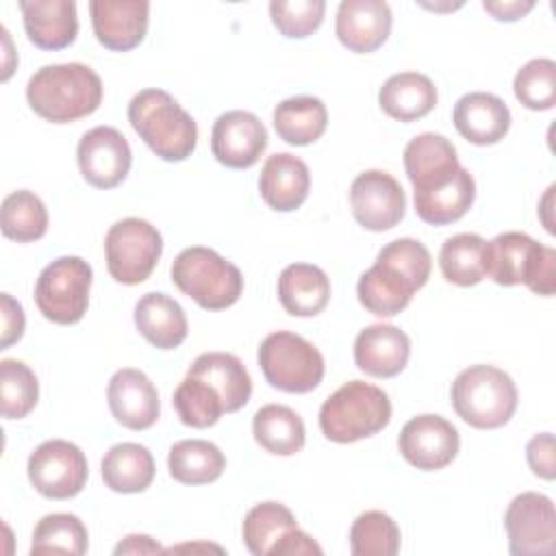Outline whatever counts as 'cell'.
<instances>
[{
  "label": "cell",
  "instance_id": "d590c367",
  "mask_svg": "<svg viewBox=\"0 0 556 556\" xmlns=\"http://www.w3.org/2000/svg\"><path fill=\"white\" fill-rule=\"evenodd\" d=\"M298 528L295 515L280 502H261L252 506L243 519V543L250 554H271L276 543Z\"/></svg>",
  "mask_w": 556,
  "mask_h": 556
},
{
  "label": "cell",
  "instance_id": "603a6c76",
  "mask_svg": "<svg viewBox=\"0 0 556 556\" xmlns=\"http://www.w3.org/2000/svg\"><path fill=\"white\" fill-rule=\"evenodd\" d=\"M24 30L41 50H63L78 35L74 0H20Z\"/></svg>",
  "mask_w": 556,
  "mask_h": 556
},
{
  "label": "cell",
  "instance_id": "f35d334b",
  "mask_svg": "<svg viewBox=\"0 0 556 556\" xmlns=\"http://www.w3.org/2000/svg\"><path fill=\"white\" fill-rule=\"evenodd\" d=\"M350 552L354 556H395L400 552V528L382 510L361 513L350 528Z\"/></svg>",
  "mask_w": 556,
  "mask_h": 556
},
{
  "label": "cell",
  "instance_id": "ab89813d",
  "mask_svg": "<svg viewBox=\"0 0 556 556\" xmlns=\"http://www.w3.org/2000/svg\"><path fill=\"white\" fill-rule=\"evenodd\" d=\"M39 400V382L33 369L15 358L0 361V410L4 419L26 417Z\"/></svg>",
  "mask_w": 556,
  "mask_h": 556
},
{
  "label": "cell",
  "instance_id": "9c48e42d",
  "mask_svg": "<svg viewBox=\"0 0 556 556\" xmlns=\"http://www.w3.org/2000/svg\"><path fill=\"white\" fill-rule=\"evenodd\" d=\"M93 271L80 256H59L48 263L35 285V304L39 313L54 324H78L89 306Z\"/></svg>",
  "mask_w": 556,
  "mask_h": 556
},
{
  "label": "cell",
  "instance_id": "ee69618b",
  "mask_svg": "<svg viewBox=\"0 0 556 556\" xmlns=\"http://www.w3.org/2000/svg\"><path fill=\"white\" fill-rule=\"evenodd\" d=\"M0 317H2V337H0V350H7L15 341L22 339L26 317L24 308L17 300H13L9 293H0Z\"/></svg>",
  "mask_w": 556,
  "mask_h": 556
},
{
  "label": "cell",
  "instance_id": "2e32d148",
  "mask_svg": "<svg viewBox=\"0 0 556 556\" xmlns=\"http://www.w3.org/2000/svg\"><path fill=\"white\" fill-rule=\"evenodd\" d=\"M267 148V130L250 111L222 113L211 130L213 156L230 169H248L258 163Z\"/></svg>",
  "mask_w": 556,
  "mask_h": 556
},
{
  "label": "cell",
  "instance_id": "83f0119b",
  "mask_svg": "<svg viewBox=\"0 0 556 556\" xmlns=\"http://www.w3.org/2000/svg\"><path fill=\"white\" fill-rule=\"evenodd\" d=\"M378 104L397 122H415L437 106V87L426 74L400 72L384 80L378 91Z\"/></svg>",
  "mask_w": 556,
  "mask_h": 556
},
{
  "label": "cell",
  "instance_id": "7bdbcfd3",
  "mask_svg": "<svg viewBox=\"0 0 556 556\" xmlns=\"http://www.w3.org/2000/svg\"><path fill=\"white\" fill-rule=\"evenodd\" d=\"M526 458L534 476L543 480H554L556 476V460H554V434L541 432L534 434L526 445Z\"/></svg>",
  "mask_w": 556,
  "mask_h": 556
},
{
  "label": "cell",
  "instance_id": "e575fe53",
  "mask_svg": "<svg viewBox=\"0 0 556 556\" xmlns=\"http://www.w3.org/2000/svg\"><path fill=\"white\" fill-rule=\"evenodd\" d=\"M0 228L7 239L17 243L37 241L48 230V211L39 195L28 189L9 193L0 208Z\"/></svg>",
  "mask_w": 556,
  "mask_h": 556
},
{
  "label": "cell",
  "instance_id": "c3c4849f",
  "mask_svg": "<svg viewBox=\"0 0 556 556\" xmlns=\"http://www.w3.org/2000/svg\"><path fill=\"white\" fill-rule=\"evenodd\" d=\"M554 185H549V189H547V193L543 195V200H541V208H539V213H541V219H543V224H545V230L547 232H552L554 235V222L545 215V211H549V204H552V198H554Z\"/></svg>",
  "mask_w": 556,
  "mask_h": 556
},
{
  "label": "cell",
  "instance_id": "7402d4cb",
  "mask_svg": "<svg viewBox=\"0 0 556 556\" xmlns=\"http://www.w3.org/2000/svg\"><path fill=\"white\" fill-rule=\"evenodd\" d=\"M308 189L311 172L300 156L291 152L267 156L258 176V191L269 208L280 213L295 211L308 198Z\"/></svg>",
  "mask_w": 556,
  "mask_h": 556
},
{
  "label": "cell",
  "instance_id": "7dc6e473",
  "mask_svg": "<svg viewBox=\"0 0 556 556\" xmlns=\"http://www.w3.org/2000/svg\"><path fill=\"white\" fill-rule=\"evenodd\" d=\"M117 556L119 554H156L163 552V547L148 534H128L124 541H119L113 549Z\"/></svg>",
  "mask_w": 556,
  "mask_h": 556
},
{
  "label": "cell",
  "instance_id": "52a82bcc",
  "mask_svg": "<svg viewBox=\"0 0 556 556\" xmlns=\"http://www.w3.org/2000/svg\"><path fill=\"white\" fill-rule=\"evenodd\" d=\"M172 282L206 311L228 308L243 293L239 267L204 245L185 248L174 258Z\"/></svg>",
  "mask_w": 556,
  "mask_h": 556
},
{
  "label": "cell",
  "instance_id": "74e56055",
  "mask_svg": "<svg viewBox=\"0 0 556 556\" xmlns=\"http://www.w3.org/2000/svg\"><path fill=\"white\" fill-rule=\"evenodd\" d=\"M172 404L178 413V419L191 428H208L217 424L226 413L219 393L195 376H185V380L174 391Z\"/></svg>",
  "mask_w": 556,
  "mask_h": 556
},
{
  "label": "cell",
  "instance_id": "3957f363",
  "mask_svg": "<svg viewBox=\"0 0 556 556\" xmlns=\"http://www.w3.org/2000/svg\"><path fill=\"white\" fill-rule=\"evenodd\" d=\"M128 122L146 146L163 161H185L195 150V119L163 89H143L132 96L128 104Z\"/></svg>",
  "mask_w": 556,
  "mask_h": 556
},
{
  "label": "cell",
  "instance_id": "277c9868",
  "mask_svg": "<svg viewBox=\"0 0 556 556\" xmlns=\"http://www.w3.org/2000/svg\"><path fill=\"white\" fill-rule=\"evenodd\" d=\"M486 276L502 285H526L536 295L556 291V250L534 241L526 232H502L486 241Z\"/></svg>",
  "mask_w": 556,
  "mask_h": 556
},
{
  "label": "cell",
  "instance_id": "ffe728a7",
  "mask_svg": "<svg viewBox=\"0 0 556 556\" xmlns=\"http://www.w3.org/2000/svg\"><path fill=\"white\" fill-rule=\"evenodd\" d=\"M404 169L415 193H424L447 185L460 169V163L447 137L421 132L404 148Z\"/></svg>",
  "mask_w": 556,
  "mask_h": 556
},
{
  "label": "cell",
  "instance_id": "8992f818",
  "mask_svg": "<svg viewBox=\"0 0 556 556\" xmlns=\"http://www.w3.org/2000/svg\"><path fill=\"white\" fill-rule=\"evenodd\" d=\"M452 406L463 421L493 430L510 421L517 410V387L495 365H471L452 382Z\"/></svg>",
  "mask_w": 556,
  "mask_h": 556
},
{
  "label": "cell",
  "instance_id": "60d3db41",
  "mask_svg": "<svg viewBox=\"0 0 556 556\" xmlns=\"http://www.w3.org/2000/svg\"><path fill=\"white\" fill-rule=\"evenodd\" d=\"M515 98L530 111H547L556 102V63L532 59L515 74Z\"/></svg>",
  "mask_w": 556,
  "mask_h": 556
},
{
  "label": "cell",
  "instance_id": "4dcf8cb0",
  "mask_svg": "<svg viewBox=\"0 0 556 556\" xmlns=\"http://www.w3.org/2000/svg\"><path fill=\"white\" fill-rule=\"evenodd\" d=\"M326 104L315 96H293L274 109V128L278 137L291 146H308L317 141L326 132Z\"/></svg>",
  "mask_w": 556,
  "mask_h": 556
},
{
  "label": "cell",
  "instance_id": "cb8c5ba5",
  "mask_svg": "<svg viewBox=\"0 0 556 556\" xmlns=\"http://www.w3.org/2000/svg\"><path fill=\"white\" fill-rule=\"evenodd\" d=\"M456 130L476 146H493L510 128V111L506 102L486 91H471L454 104Z\"/></svg>",
  "mask_w": 556,
  "mask_h": 556
},
{
  "label": "cell",
  "instance_id": "44dd1931",
  "mask_svg": "<svg viewBox=\"0 0 556 556\" xmlns=\"http://www.w3.org/2000/svg\"><path fill=\"white\" fill-rule=\"evenodd\" d=\"M410 356V339L391 324H371L356 334L354 363L374 378L397 376Z\"/></svg>",
  "mask_w": 556,
  "mask_h": 556
},
{
  "label": "cell",
  "instance_id": "4316f807",
  "mask_svg": "<svg viewBox=\"0 0 556 556\" xmlns=\"http://www.w3.org/2000/svg\"><path fill=\"white\" fill-rule=\"evenodd\" d=\"M187 376H195L208 382L222 397L226 413L243 408L252 395V378L245 365L228 352H204L200 354Z\"/></svg>",
  "mask_w": 556,
  "mask_h": 556
},
{
  "label": "cell",
  "instance_id": "5b68a950",
  "mask_svg": "<svg viewBox=\"0 0 556 556\" xmlns=\"http://www.w3.org/2000/svg\"><path fill=\"white\" fill-rule=\"evenodd\" d=\"M389 421V395L380 387L363 380L341 384L319 408V428L334 443H354L374 437Z\"/></svg>",
  "mask_w": 556,
  "mask_h": 556
},
{
  "label": "cell",
  "instance_id": "6da1fadb",
  "mask_svg": "<svg viewBox=\"0 0 556 556\" xmlns=\"http://www.w3.org/2000/svg\"><path fill=\"white\" fill-rule=\"evenodd\" d=\"M432 258L428 248L417 239H395L387 243L376 263L361 274L356 293L358 302L378 317L402 313L417 289L430 278Z\"/></svg>",
  "mask_w": 556,
  "mask_h": 556
},
{
  "label": "cell",
  "instance_id": "bcb514c9",
  "mask_svg": "<svg viewBox=\"0 0 556 556\" xmlns=\"http://www.w3.org/2000/svg\"><path fill=\"white\" fill-rule=\"evenodd\" d=\"M484 11H489L495 20L500 22H515L519 17H523L528 11L534 9V2L532 0H510V2H489L484 0L482 2Z\"/></svg>",
  "mask_w": 556,
  "mask_h": 556
},
{
  "label": "cell",
  "instance_id": "ac0fdd59",
  "mask_svg": "<svg viewBox=\"0 0 556 556\" xmlns=\"http://www.w3.org/2000/svg\"><path fill=\"white\" fill-rule=\"evenodd\" d=\"M111 415L130 430H146L156 424L161 404L152 380L135 367L117 369L106 387Z\"/></svg>",
  "mask_w": 556,
  "mask_h": 556
},
{
  "label": "cell",
  "instance_id": "8d00e7d4",
  "mask_svg": "<svg viewBox=\"0 0 556 556\" xmlns=\"http://www.w3.org/2000/svg\"><path fill=\"white\" fill-rule=\"evenodd\" d=\"M89 547L85 523L70 513H52L39 519L33 530L30 554H70L83 556Z\"/></svg>",
  "mask_w": 556,
  "mask_h": 556
},
{
  "label": "cell",
  "instance_id": "30bf717a",
  "mask_svg": "<svg viewBox=\"0 0 556 556\" xmlns=\"http://www.w3.org/2000/svg\"><path fill=\"white\" fill-rule=\"evenodd\" d=\"M163 252L161 232L146 219L115 222L104 237L106 269L122 285H139L150 278Z\"/></svg>",
  "mask_w": 556,
  "mask_h": 556
},
{
  "label": "cell",
  "instance_id": "8fae6325",
  "mask_svg": "<svg viewBox=\"0 0 556 556\" xmlns=\"http://www.w3.org/2000/svg\"><path fill=\"white\" fill-rule=\"evenodd\" d=\"M28 480L48 500H70L78 495L89 476L83 450L65 439H50L28 456Z\"/></svg>",
  "mask_w": 556,
  "mask_h": 556
},
{
  "label": "cell",
  "instance_id": "ba28073f",
  "mask_svg": "<svg viewBox=\"0 0 556 556\" xmlns=\"http://www.w3.org/2000/svg\"><path fill=\"white\" fill-rule=\"evenodd\" d=\"M256 358L265 380L285 393H308L317 389L326 371L321 352L289 330L267 334L258 345Z\"/></svg>",
  "mask_w": 556,
  "mask_h": 556
},
{
  "label": "cell",
  "instance_id": "e0dca14e",
  "mask_svg": "<svg viewBox=\"0 0 556 556\" xmlns=\"http://www.w3.org/2000/svg\"><path fill=\"white\" fill-rule=\"evenodd\" d=\"M91 26L96 39L113 52L137 48L148 30V0H91Z\"/></svg>",
  "mask_w": 556,
  "mask_h": 556
},
{
  "label": "cell",
  "instance_id": "f1b7e54d",
  "mask_svg": "<svg viewBox=\"0 0 556 556\" xmlns=\"http://www.w3.org/2000/svg\"><path fill=\"white\" fill-rule=\"evenodd\" d=\"M252 432L256 443L276 456H293L306 443L302 417L282 404H265L254 413Z\"/></svg>",
  "mask_w": 556,
  "mask_h": 556
},
{
  "label": "cell",
  "instance_id": "1f68e13d",
  "mask_svg": "<svg viewBox=\"0 0 556 556\" xmlns=\"http://www.w3.org/2000/svg\"><path fill=\"white\" fill-rule=\"evenodd\" d=\"M476 198V182L473 176L460 167L456 176L432 191L415 193V211L419 219L432 226H445L458 222L473 204Z\"/></svg>",
  "mask_w": 556,
  "mask_h": 556
},
{
  "label": "cell",
  "instance_id": "d4e9b609",
  "mask_svg": "<svg viewBox=\"0 0 556 556\" xmlns=\"http://www.w3.org/2000/svg\"><path fill=\"white\" fill-rule=\"evenodd\" d=\"M135 326L139 334L159 350L178 348L189 332L182 306L161 291L139 298L135 304Z\"/></svg>",
  "mask_w": 556,
  "mask_h": 556
},
{
  "label": "cell",
  "instance_id": "836d02e7",
  "mask_svg": "<svg viewBox=\"0 0 556 556\" xmlns=\"http://www.w3.org/2000/svg\"><path fill=\"white\" fill-rule=\"evenodd\" d=\"M486 241L476 232H458L441 245L439 267L447 282L458 287H473L486 278L484 263Z\"/></svg>",
  "mask_w": 556,
  "mask_h": 556
},
{
  "label": "cell",
  "instance_id": "b9f144b4",
  "mask_svg": "<svg viewBox=\"0 0 556 556\" xmlns=\"http://www.w3.org/2000/svg\"><path fill=\"white\" fill-rule=\"evenodd\" d=\"M326 13L324 0H271L269 15L280 35L302 39L321 26Z\"/></svg>",
  "mask_w": 556,
  "mask_h": 556
},
{
  "label": "cell",
  "instance_id": "f546056e",
  "mask_svg": "<svg viewBox=\"0 0 556 556\" xmlns=\"http://www.w3.org/2000/svg\"><path fill=\"white\" fill-rule=\"evenodd\" d=\"M154 458L146 445L117 443L102 458V480L115 493H141L154 480Z\"/></svg>",
  "mask_w": 556,
  "mask_h": 556
},
{
  "label": "cell",
  "instance_id": "d6986e66",
  "mask_svg": "<svg viewBox=\"0 0 556 556\" xmlns=\"http://www.w3.org/2000/svg\"><path fill=\"white\" fill-rule=\"evenodd\" d=\"M391 24V7L384 0H343L337 9L334 33L348 50L367 54L389 39Z\"/></svg>",
  "mask_w": 556,
  "mask_h": 556
},
{
  "label": "cell",
  "instance_id": "7c38bea8",
  "mask_svg": "<svg viewBox=\"0 0 556 556\" xmlns=\"http://www.w3.org/2000/svg\"><path fill=\"white\" fill-rule=\"evenodd\" d=\"M504 528L513 556H549L556 549L554 502L534 491H526L506 508Z\"/></svg>",
  "mask_w": 556,
  "mask_h": 556
},
{
  "label": "cell",
  "instance_id": "5bb4252c",
  "mask_svg": "<svg viewBox=\"0 0 556 556\" xmlns=\"http://www.w3.org/2000/svg\"><path fill=\"white\" fill-rule=\"evenodd\" d=\"M400 454L417 469L437 471L447 467L460 447L458 430L441 415H417L404 424L397 437Z\"/></svg>",
  "mask_w": 556,
  "mask_h": 556
},
{
  "label": "cell",
  "instance_id": "7a4b0ae2",
  "mask_svg": "<svg viewBox=\"0 0 556 556\" xmlns=\"http://www.w3.org/2000/svg\"><path fill=\"white\" fill-rule=\"evenodd\" d=\"M26 100L46 122H76L100 106L102 80L83 63L43 65L30 76L26 85Z\"/></svg>",
  "mask_w": 556,
  "mask_h": 556
},
{
  "label": "cell",
  "instance_id": "d6a6232c",
  "mask_svg": "<svg viewBox=\"0 0 556 556\" xmlns=\"http://www.w3.org/2000/svg\"><path fill=\"white\" fill-rule=\"evenodd\" d=\"M167 467L169 476L182 484H208L224 473L226 456L211 441L185 439L169 447Z\"/></svg>",
  "mask_w": 556,
  "mask_h": 556
},
{
  "label": "cell",
  "instance_id": "484cf974",
  "mask_svg": "<svg viewBox=\"0 0 556 556\" xmlns=\"http://www.w3.org/2000/svg\"><path fill=\"white\" fill-rule=\"evenodd\" d=\"M278 300L293 317H315L330 300V280L317 265L291 263L278 276Z\"/></svg>",
  "mask_w": 556,
  "mask_h": 556
},
{
  "label": "cell",
  "instance_id": "f6af8a7d",
  "mask_svg": "<svg viewBox=\"0 0 556 556\" xmlns=\"http://www.w3.org/2000/svg\"><path fill=\"white\" fill-rule=\"evenodd\" d=\"M274 556H300V554H321V547L300 528L289 530L271 549Z\"/></svg>",
  "mask_w": 556,
  "mask_h": 556
},
{
  "label": "cell",
  "instance_id": "4fadbf2b",
  "mask_svg": "<svg viewBox=\"0 0 556 556\" xmlns=\"http://www.w3.org/2000/svg\"><path fill=\"white\" fill-rule=\"evenodd\" d=\"M350 206L354 219L371 232L391 230L406 213L402 185L382 169H367L350 185Z\"/></svg>",
  "mask_w": 556,
  "mask_h": 556
},
{
  "label": "cell",
  "instance_id": "9a60e30c",
  "mask_svg": "<svg viewBox=\"0 0 556 556\" xmlns=\"http://www.w3.org/2000/svg\"><path fill=\"white\" fill-rule=\"evenodd\" d=\"M76 159L83 178L96 189L117 187L132 163V152L126 137L113 126H96L87 130L76 148Z\"/></svg>",
  "mask_w": 556,
  "mask_h": 556
}]
</instances>
